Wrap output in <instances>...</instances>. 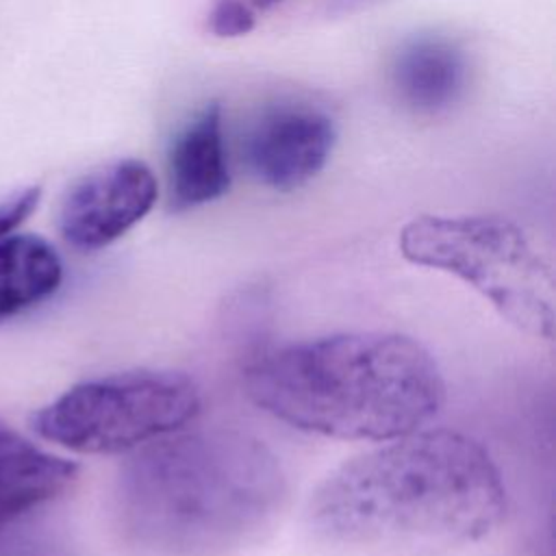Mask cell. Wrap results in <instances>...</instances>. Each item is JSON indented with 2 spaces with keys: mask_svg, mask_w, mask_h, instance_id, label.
<instances>
[{
  "mask_svg": "<svg viewBox=\"0 0 556 556\" xmlns=\"http://www.w3.org/2000/svg\"><path fill=\"white\" fill-rule=\"evenodd\" d=\"M63 280L56 250L37 235L0 239V321L46 302Z\"/></svg>",
  "mask_w": 556,
  "mask_h": 556,
  "instance_id": "11",
  "label": "cell"
},
{
  "mask_svg": "<svg viewBox=\"0 0 556 556\" xmlns=\"http://www.w3.org/2000/svg\"><path fill=\"white\" fill-rule=\"evenodd\" d=\"M222 106L206 104L174 139L167 159L169 206L187 211L222 198L230 187Z\"/></svg>",
  "mask_w": 556,
  "mask_h": 556,
  "instance_id": "8",
  "label": "cell"
},
{
  "mask_svg": "<svg viewBox=\"0 0 556 556\" xmlns=\"http://www.w3.org/2000/svg\"><path fill=\"white\" fill-rule=\"evenodd\" d=\"M243 384L276 419L352 441L415 432L445 400L434 356L395 332H343L265 350L248 365Z\"/></svg>",
  "mask_w": 556,
  "mask_h": 556,
  "instance_id": "2",
  "label": "cell"
},
{
  "mask_svg": "<svg viewBox=\"0 0 556 556\" xmlns=\"http://www.w3.org/2000/svg\"><path fill=\"white\" fill-rule=\"evenodd\" d=\"M282 0H250L248 4L252 7V9H271V7H276V4H280Z\"/></svg>",
  "mask_w": 556,
  "mask_h": 556,
  "instance_id": "14",
  "label": "cell"
},
{
  "mask_svg": "<svg viewBox=\"0 0 556 556\" xmlns=\"http://www.w3.org/2000/svg\"><path fill=\"white\" fill-rule=\"evenodd\" d=\"M334 141V122L321 109L289 102L261 113L248 130L243 154L258 182L293 191L324 169Z\"/></svg>",
  "mask_w": 556,
  "mask_h": 556,
  "instance_id": "7",
  "label": "cell"
},
{
  "mask_svg": "<svg viewBox=\"0 0 556 556\" xmlns=\"http://www.w3.org/2000/svg\"><path fill=\"white\" fill-rule=\"evenodd\" d=\"M156 191V178L143 161L106 163L67 189L59 206V232L76 250H100L148 215Z\"/></svg>",
  "mask_w": 556,
  "mask_h": 556,
  "instance_id": "6",
  "label": "cell"
},
{
  "mask_svg": "<svg viewBox=\"0 0 556 556\" xmlns=\"http://www.w3.org/2000/svg\"><path fill=\"white\" fill-rule=\"evenodd\" d=\"M506 515L489 452L454 430H415L339 465L313 493L315 530L350 545L439 549L473 543Z\"/></svg>",
  "mask_w": 556,
  "mask_h": 556,
  "instance_id": "1",
  "label": "cell"
},
{
  "mask_svg": "<svg viewBox=\"0 0 556 556\" xmlns=\"http://www.w3.org/2000/svg\"><path fill=\"white\" fill-rule=\"evenodd\" d=\"M78 467L0 424V530L65 493Z\"/></svg>",
  "mask_w": 556,
  "mask_h": 556,
  "instance_id": "9",
  "label": "cell"
},
{
  "mask_svg": "<svg viewBox=\"0 0 556 556\" xmlns=\"http://www.w3.org/2000/svg\"><path fill=\"white\" fill-rule=\"evenodd\" d=\"M254 9L245 0H215L208 13V28L217 37H241L254 28Z\"/></svg>",
  "mask_w": 556,
  "mask_h": 556,
  "instance_id": "12",
  "label": "cell"
},
{
  "mask_svg": "<svg viewBox=\"0 0 556 556\" xmlns=\"http://www.w3.org/2000/svg\"><path fill=\"white\" fill-rule=\"evenodd\" d=\"M282 495L285 473L263 441L213 428L141 445L119 471L115 515L148 552L206 556L261 528Z\"/></svg>",
  "mask_w": 556,
  "mask_h": 556,
  "instance_id": "3",
  "label": "cell"
},
{
  "mask_svg": "<svg viewBox=\"0 0 556 556\" xmlns=\"http://www.w3.org/2000/svg\"><path fill=\"white\" fill-rule=\"evenodd\" d=\"M402 256L476 289L521 332L552 341L556 282L526 232L495 215H421L400 232Z\"/></svg>",
  "mask_w": 556,
  "mask_h": 556,
  "instance_id": "4",
  "label": "cell"
},
{
  "mask_svg": "<svg viewBox=\"0 0 556 556\" xmlns=\"http://www.w3.org/2000/svg\"><path fill=\"white\" fill-rule=\"evenodd\" d=\"M41 198L39 187H28L11 195L9 200L0 202V239L15 232V228L35 211Z\"/></svg>",
  "mask_w": 556,
  "mask_h": 556,
  "instance_id": "13",
  "label": "cell"
},
{
  "mask_svg": "<svg viewBox=\"0 0 556 556\" xmlns=\"http://www.w3.org/2000/svg\"><path fill=\"white\" fill-rule=\"evenodd\" d=\"M467 76L465 52L443 37L410 39L393 61V87L400 100L419 113L450 109L463 96Z\"/></svg>",
  "mask_w": 556,
  "mask_h": 556,
  "instance_id": "10",
  "label": "cell"
},
{
  "mask_svg": "<svg viewBox=\"0 0 556 556\" xmlns=\"http://www.w3.org/2000/svg\"><path fill=\"white\" fill-rule=\"evenodd\" d=\"M200 410L195 382L178 371L132 369L83 380L33 417V430L80 454L137 450L180 430Z\"/></svg>",
  "mask_w": 556,
  "mask_h": 556,
  "instance_id": "5",
  "label": "cell"
}]
</instances>
